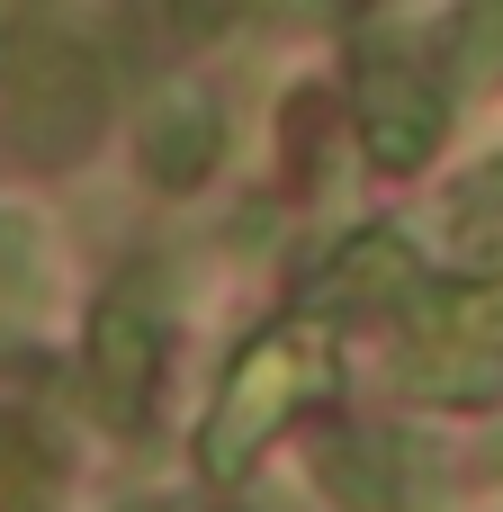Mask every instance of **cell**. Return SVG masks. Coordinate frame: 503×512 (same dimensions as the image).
<instances>
[{
  "label": "cell",
  "instance_id": "cell-11",
  "mask_svg": "<svg viewBox=\"0 0 503 512\" xmlns=\"http://www.w3.org/2000/svg\"><path fill=\"white\" fill-rule=\"evenodd\" d=\"M486 468H503V441H495V450H486Z\"/></svg>",
  "mask_w": 503,
  "mask_h": 512
},
{
  "label": "cell",
  "instance_id": "cell-3",
  "mask_svg": "<svg viewBox=\"0 0 503 512\" xmlns=\"http://www.w3.org/2000/svg\"><path fill=\"white\" fill-rule=\"evenodd\" d=\"M162 351H171V270L135 261L126 279H108V297L90 306V333H81V387H90V405H99L108 432L144 423Z\"/></svg>",
  "mask_w": 503,
  "mask_h": 512
},
{
  "label": "cell",
  "instance_id": "cell-2",
  "mask_svg": "<svg viewBox=\"0 0 503 512\" xmlns=\"http://www.w3.org/2000/svg\"><path fill=\"white\" fill-rule=\"evenodd\" d=\"M315 396H333V333H315V324H270V333L234 360V378H225V396H216V414H207V432H198V468H207V477H243V468L288 432V414L315 405Z\"/></svg>",
  "mask_w": 503,
  "mask_h": 512
},
{
  "label": "cell",
  "instance_id": "cell-10",
  "mask_svg": "<svg viewBox=\"0 0 503 512\" xmlns=\"http://www.w3.org/2000/svg\"><path fill=\"white\" fill-rule=\"evenodd\" d=\"M495 216H503V162H486V171H468V180H459V198H450V225L477 243Z\"/></svg>",
  "mask_w": 503,
  "mask_h": 512
},
{
  "label": "cell",
  "instance_id": "cell-8",
  "mask_svg": "<svg viewBox=\"0 0 503 512\" xmlns=\"http://www.w3.org/2000/svg\"><path fill=\"white\" fill-rule=\"evenodd\" d=\"M405 387L414 396H450V405H495L503 396V342H423L405 351Z\"/></svg>",
  "mask_w": 503,
  "mask_h": 512
},
{
  "label": "cell",
  "instance_id": "cell-5",
  "mask_svg": "<svg viewBox=\"0 0 503 512\" xmlns=\"http://www.w3.org/2000/svg\"><path fill=\"white\" fill-rule=\"evenodd\" d=\"M414 468H423V450L396 441V432L333 423V432L315 441V477H324V495L342 512H405V477H414Z\"/></svg>",
  "mask_w": 503,
  "mask_h": 512
},
{
  "label": "cell",
  "instance_id": "cell-7",
  "mask_svg": "<svg viewBox=\"0 0 503 512\" xmlns=\"http://www.w3.org/2000/svg\"><path fill=\"white\" fill-rule=\"evenodd\" d=\"M414 288H423V270H414L405 234H387V225L351 234V243L324 261V279H315L324 306H396V297H414Z\"/></svg>",
  "mask_w": 503,
  "mask_h": 512
},
{
  "label": "cell",
  "instance_id": "cell-4",
  "mask_svg": "<svg viewBox=\"0 0 503 512\" xmlns=\"http://www.w3.org/2000/svg\"><path fill=\"white\" fill-rule=\"evenodd\" d=\"M351 126H360V153L378 171H423L441 153V135H450V99H441V81L414 54H387L378 45L351 72Z\"/></svg>",
  "mask_w": 503,
  "mask_h": 512
},
{
  "label": "cell",
  "instance_id": "cell-6",
  "mask_svg": "<svg viewBox=\"0 0 503 512\" xmlns=\"http://www.w3.org/2000/svg\"><path fill=\"white\" fill-rule=\"evenodd\" d=\"M216 153H225V117H216V99L207 90H171V99H153L144 108V144H135V171L153 180V189H198L207 171H216Z\"/></svg>",
  "mask_w": 503,
  "mask_h": 512
},
{
  "label": "cell",
  "instance_id": "cell-9",
  "mask_svg": "<svg viewBox=\"0 0 503 512\" xmlns=\"http://www.w3.org/2000/svg\"><path fill=\"white\" fill-rule=\"evenodd\" d=\"M54 495H63V459H54V441H45L27 414L0 405V512H54Z\"/></svg>",
  "mask_w": 503,
  "mask_h": 512
},
{
  "label": "cell",
  "instance_id": "cell-1",
  "mask_svg": "<svg viewBox=\"0 0 503 512\" xmlns=\"http://www.w3.org/2000/svg\"><path fill=\"white\" fill-rule=\"evenodd\" d=\"M108 126V72L54 9L0 18V135L27 171H72Z\"/></svg>",
  "mask_w": 503,
  "mask_h": 512
},
{
  "label": "cell",
  "instance_id": "cell-12",
  "mask_svg": "<svg viewBox=\"0 0 503 512\" xmlns=\"http://www.w3.org/2000/svg\"><path fill=\"white\" fill-rule=\"evenodd\" d=\"M0 243H18V234H9V225H0Z\"/></svg>",
  "mask_w": 503,
  "mask_h": 512
}]
</instances>
